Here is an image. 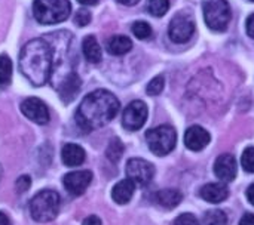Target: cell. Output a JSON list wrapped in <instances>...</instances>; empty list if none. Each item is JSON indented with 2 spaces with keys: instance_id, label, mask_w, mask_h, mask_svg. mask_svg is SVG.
Segmentation results:
<instances>
[{
  "instance_id": "obj_1",
  "label": "cell",
  "mask_w": 254,
  "mask_h": 225,
  "mask_svg": "<svg viewBox=\"0 0 254 225\" xmlns=\"http://www.w3.org/2000/svg\"><path fill=\"white\" fill-rule=\"evenodd\" d=\"M119 107L121 104L112 92L106 89L94 90L82 99L74 116L76 123L85 132L103 128L115 119Z\"/></svg>"
},
{
  "instance_id": "obj_2",
  "label": "cell",
  "mask_w": 254,
  "mask_h": 225,
  "mask_svg": "<svg viewBox=\"0 0 254 225\" xmlns=\"http://www.w3.org/2000/svg\"><path fill=\"white\" fill-rule=\"evenodd\" d=\"M54 52L45 39H34L24 45L19 53V70L34 86H42L51 80Z\"/></svg>"
},
{
  "instance_id": "obj_3",
  "label": "cell",
  "mask_w": 254,
  "mask_h": 225,
  "mask_svg": "<svg viewBox=\"0 0 254 225\" xmlns=\"http://www.w3.org/2000/svg\"><path fill=\"white\" fill-rule=\"evenodd\" d=\"M71 4L68 0H34L33 13L40 24H58L70 16Z\"/></svg>"
},
{
  "instance_id": "obj_4",
  "label": "cell",
  "mask_w": 254,
  "mask_h": 225,
  "mask_svg": "<svg viewBox=\"0 0 254 225\" xmlns=\"http://www.w3.org/2000/svg\"><path fill=\"white\" fill-rule=\"evenodd\" d=\"M60 212V196L52 190L37 193L30 202L31 218L37 223H51Z\"/></svg>"
},
{
  "instance_id": "obj_5",
  "label": "cell",
  "mask_w": 254,
  "mask_h": 225,
  "mask_svg": "<svg viewBox=\"0 0 254 225\" xmlns=\"http://www.w3.org/2000/svg\"><path fill=\"white\" fill-rule=\"evenodd\" d=\"M146 139H147L149 148L153 154L165 156L174 150L176 142H177V134L171 126L162 125V126L150 129L146 134Z\"/></svg>"
},
{
  "instance_id": "obj_6",
  "label": "cell",
  "mask_w": 254,
  "mask_h": 225,
  "mask_svg": "<svg viewBox=\"0 0 254 225\" xmlns=\"http://www.w3.org/2000/svg\"><path fill=\"white\" fill-rule=\"evenodd\" d=\"M231 16V6L226 0H208L204 4V19L213 31H225Z\"/></svg>"
},
{
  "instance_id": "obj_7",
  "label": "cell",
  "mask_w": 254,
  "mask_h": 225,
  "mask_svg": "<svg viewBox=\"0 0 254 225\" xmlns=\"http://www.w3.org/2000/svg\"><path fill=\"white\" fill-rule=\"evenodd\" d=\"M193 33H195V22L189 15L177 13L171 19L170 27H168V36L174 43L182 45V43L189 42Z\"/></svg>"
},
{
  "instance_id": "obj_8",
  "label": "cell",
  "mask_w": 254,
  "mask_h": 225,
  "mask_svg": "<svg viewBox=\"0 0 254 225\" xmlns=\"http://www.w3.org/2000/svg\"><path fill=\"white\" fill-rule=\"evenodd\" d=\"M127 175L137 185H147L153 180L155 168L144 159H129L127 163Z\"/></svg>"
},
{
  "instance_id": "obj_9",
  "label": "cell",
  "mask_w": 254,
  "mask_h": 225,
  "mask_svg": "<svg viewBox=\"0 0 254 225\" xmlns=\"http://www.w3.org/2000/svg\"><path fill=\"white\" fill-rule=\"evenodd\" d=\"M147 120V105L143 101H132L122 114V125L127 131H138Z\"/></svg>"
},
{
  "instance_id": "obj_10",
  "label": "cell",
  "mask_w": 254,
  "mask_h": 225,
  "mask_svg": "<svg viewBox=\"0 0 254 225\" xmlns=\"http://www.w3.org/2000/svg\"><path fill=\"white\" fill-rule=\"evenodd\" d=\"M22 114L37 125H46L49 122V111L46 104L39 98H27L21 104Z\"/></svg>"
},
{
  "instance_id": "obj_11",
  "label": "cell",
  "mask_w": 254,
  "mask_h": 225,
  "mask_svg": "<svg viewBox=\"0 0 254 225\" xmlns=\"http://www.w3.org/2000/svg\"><path fill=\"white\" fill-rule=\"evenodd\" d=\"M92 181V174L89 171H74L63 178L64 188L71 194V196H80L85 193V190L89 187Z\"/></svg>"
},
{
  "instance_id": "obj_12",
  "label": "cell",
  "mask_w": 254,
  "mask_h": 225,
  "mask_svg": "<svg viewBox=\"0 0 254 225\" xmlns=\"http://www.w3.org/2000/svg\"><path fill=\"white\" fill-rule=\"evenodd\" d=\"M55 88H57V90H58L60 98L63 99V102L68 104V102H71V101L77 96V93L80 92L82 80H80V77H79L74 71H71V73H68V74L55 86Z\"/></svg>"
},
{
  "instance_id": "obj_13",
  "label": "cell",
  "mask_w": 254,
  "mask_h": 225,
  "mask_svg": "<svg viewBox=\"0 0 254 225\" xmlns=\"http://www.w3.org/2000/svg\"><path fill=\"white\" fill-rule=\"evenodd\" d=\"M214 174L223 182H231L237 177V162L231 154H222L214 162Z\"/></svg>"
},
{
  "instance_id": "obj_14",
  "label": "cell",
  "mask_w": 254,
  "mask_h": 225,
  "mask_svg": "<svg viewBox=\"0 0 254 225\" xmlns=\"http://www.w3.org/2000/svg\"><path fill=\"white\" fill-rule=\"evenodd\" d=\"M210 134L201 126H190L185 134V144L192 151H201L210 144Z\"/></svg>"
},
{
  "instance_id": "obj_15",
  "label": "cell",
  "mask_w": 254,
  "mask_h": 225,
  "mask_svg": "<svg viewBox=\"0 0 254 225\" xmlns=\"http://www.w3.org/2000/svg\"><path fill=\"white\" fill-rule=\"evenodd\" d=\"M201 197L210 203H220L223 200L228 199L229 196V190L225 184H220V182H211V184H207L201 188L199 191Z\"/></svg>"
},
{
  "instance_id": "obj_16",
  "label": "cell",
  "mask_w": 254,
  "mask_h": 225,
  "mask_svg": "<svg viewBox=\"0 0 254 225\" xmlns=\"http://www.w3.org/2000/svg\"><path fill=\"white\" fill-rule=\"evenodd\" d=\"M85 150L77 144H65L61 150V159L65 166L76 168L85 162Z\"/></svg>"
},
{
  "instance_id": "obj_17",
  "label": "cell",
  "mask_w": 254,
  "mask_h": 225,
  "mask_svg": "<svg viewBox=\"0 0 254 225\" xmlns=\"http://www.w3.org/2000/svg\"><path fill=\"white\" fill-rule=\"evenodd\" d=\"M134 191H135V182L131 181L129 178L128 180H122V181H119L113 187V190H112V199L118 205H125V203H128L132 199Z\"/></svg>"
},
{
  "instance_id": "obj_18",
  "label": "cell",
  "mask_w": 254,
  "mask_h": 225,
  "mask_svg": "<svg viewBox=\"0 0 254 225\" xmlns=\"http://www.w3.org/2000/svg\"><path fill=\"white\" fill-rule=\"evenodd\" d=\"M106 49L110 55H116V56H121V55H125L128 53L131 49H132V42L129 37L127 36H112L107 43H106Z\"/></svg>"
},
{
  "instance_id": "obj_19",
  "label": "cell",
  "mask_w": 254,
  "mask_h": 225,
  "mask_svg": "<svg viewBox=\"0 0 254 225\" xmlns=\"http://www.w3.org/2000/svg\"><path fill=\"white\" fill-rule=\"evenodd\" d=\"M182 200H183V194L176 188H167V190H161L156 193V203H159L162 208H167V209L177 208Z\"/></svg>"
},
{
  "instance_id": "obj_20",
  "label": "cell",
  "mask_w": 254,
  "mask_h": 225,
  "mask_svg": "<svg viewBox=\"0 0 254 225\" xmlns=\"http://www.w3.org/2000/svg\"><path fill=\"white\" fill-rule=\"evenodd\" d=\"M82 52L85 55V58L92 62V64H98L101 61V47L100 43L97 42V39L94 36H86L82 42Z\"/></svg>"
},
{
  "instance_id": "obj_21",
  "label": "cell",
  "mask_w": 254,
  "mask_h": 225,
  "mask_svg": "<svg viewBox=\"0 0 254 225\" xmlns=\"http://www.w3.org/2000/svg\"><path fill=\"white\" fill-rule=\"evenodd\" d=\"M12 79V61L7 55H0V86H6Z\"/></svg>"
},
{
  "instance_id": "obj_22",
  "label": "cell",
  "mask_w": 254,
  "mask_h": 225,
  "mask_svg": "<svg viewBox=\"0 0 254 225\" xmlns=\"http://www.w3.org/2000/svg\"><path fill=\"white\" fill-rule=\"evenodd\" d=\"M228 224V217L225 215L223 211L219 209H213L208 211L204 218H202V224L201 225H226Z\"/></svg>"
},
{
  "instance_id": "obj_23",
  "label": "cell",
  "mask_w": 254,
  "mask_h": 225,
  "mask_svg": "<svg viewBox=\"0 0 254 225\" xmlns=\"http://www.w3.org/2000/svg\"><path fill=\"white\" fill-rule=\"evenodd\" d=\"M124 144L121 142V139L119 138H113L110 142H109V147H107V150H106V156H107V159L110 160V162H113V163H116L121 157H122V154H124Z\"/></svg>"
},
{
  "instance_id": "obj_24",
  "label": "cell",
  "mask_w": 254,
  "mask_h": 225,
  "mask_svg": "<svg viewBox=\"0 0 254 225\" xmlns=\"http://www.w3.org/2000/svg\"><path fill=\"white\" fill-rule=\"evenodd\" d=\"M147 9L153 16H164L170 9V0H149Z\"/></svg>"
},
{
  "instance_id": "obj_25",
  "label": "cell",
  "mask_w": 254,
  "mask_h": 225,
  "mask_svg": "<svg viewBox=\"0 0 254 225\" xmlns=\"http://www.w3.org/2000/svg\"><path fill=\"white\" fill-rule=\"evenodd\" d=\"M132 33L137 39L146 40L152 36V27L146 21H137L132 24Z\"/></svg>"
},
{
  "instance_id": "obj_26",
  "label": "cell",
  "mask_w": 254,
  "mask_h": 225,
  "mask_svg": "<svg viewBox=\"0 0 254 225\" xmlns=\"http://www.w3.org/2000/svg\"><path fill=\"white\" fill-rule=\"evenodd\" d=\"M164 85H165L164 77H162V76H156V77H153V79L149 82L146 90H147V93H149L150 96H156V95H159V93L162 92Z\"/></svg>"
},
{
  "instance_id": "obj_27",
  "label": "cell",
  "mask_w": 254,
  "mask_h": 225,
  "mask_svg": "<svg viewBox=\"0 0 254 225\" xmlns=\"http://www.w3.org/2000/svg\"><path fill=\"white\" fill-rule=\"evenodd\" d=\"M241 163H243L244 171L254 174V147H247L244 150L243 157H241Z\"/></svg>"
},
{
  "instance_id": "obj_28",
  "label": "cell",
  "mask_w": 254,
  "mask_h": 225,
  "mask_svg": "<svg viewBox=\"0 0 254 225\" xmlns=\"http://www.w3.org/2000/svg\"><path fill=\"white\" fill-rule=\"evenodd\" d=\"M91 22V13L86 9H79L74 15V24L77 27H85Z\"/></svg>"
},
{
  "instance_id": "obj_29",
  "label": "cell",
  "mask_w": 254,
  "mask_h": 225,
  "mask_svg": "<svg viewBox=\"0 0 254 225\" xmlns=\"http://www.w3.org/2000/svg\"><path fill=\"white\" fill-rule=\"evenodd\" d=\"M174 225H199V221L192 214H183L176 218Z\"/></svg>"
},
{
  "instance_id": "obj_30",
  "label": "cell",
  "mask_w": 254,
  "mask_h": 225,
  "mask_svg": "<svg viewBox=\"0 0 254 225\" xmlns=\"http://www.w3.org/2000/svg\"><path fill=\"white\" fill-rule=\"evenodd\" d=\"M30 185H31V180H30V177L24 175V177H19V178L16 180L15 188H16V191L21 194V193H25V191L30 188Z\"/></svg>"
},
{
  "instance_id": "obj_31",
  "label": "cell",
  "mask_w": 254,
  "mask_h": 225,
  "mask_svg": "<svg viewBox=\"0 0 254 225\" xmlns=\"http://www.w3.org/2000/svg\"><path fill=\"white\" fill-rule=\"evenodd\" d=\"M82 225H101V220L98 217H95V215H91V217L83 220Z\"/></svg>"
},
{
  "instance_id": "obj_32",
  "label": "cell",
  "mask_w": 254,
  "mask_h": 225,
  "mask_svg": "<svg viewBox=\"0 0 254 225\" xmlns=\"http://www.w3.org/2000/svg\"><path fill=\"white\" fill-rule=\"evenodd\" d=\"M246 27H247V33H249V36H250V37H253V39H254V13H253V15H250V16H249V19H247V24H246Z\"/></svg>"
},
{
  "instance_id": "obj_33",
  "label": "cell",
  "mask_w": 254,
  "mask_h": 225,
  "mask_svg": "<svg viewBox=\"0 0 254 225\" xmlns=\"http://www.w3.org/2000/svg\"><path fill=\"white\" fill-rule=\"evenodd\" d=\"M240 225H254V215L253 214H246L241 221H240Z\"/></svg>"
},
{
  "instance_id": "obj_34",
  "label": "cell",
  "mask_w": 254,
  "mask_h": 225,
  "mask_svg": "<svg viewBox=\"0 0 254 225\" xmlns=\"http://www.w3.org/2000/svg\"><path fill=\"white\" fill-rule=\"evenodd\" d=\"M247 199L252 205H254V184H252L247 190Z\"/></svg>"
},
{
  "instance_id": "obj_35",
  "label": "cell",
  "mask_w": 254,
  "mask_h": 225,
  "mask_svg": "<svg viewBox=\"0 0 254 225\" xmlns=\"http://www.w3.org/2000/svg\"><path fill=\"white\" fill-rule=\"evenodd\" d=\"M121 4H125V6H134V4H137L140 0H118Z\"/></svg>"
},
{
  "instance_id": "obj_36",
  "label": "cell",
  "mask_w": 254,
  "mask_h": 225,
  "mask_svg": "<svg viewBox=\"0 0 254 225\" xmlns=\"http://www.w3.org/2000/svg\"><path fill=\"white\" fill-rule=\"evenodd\" d=\"M0 225H10L9 218H7L3 212H0Z\"/></svg>"
},
{
  "instance_id": "obj_37",
  "label": "cell",
  "mask_w": 254,
  "mask_h": 225,
  "mask_svg": "<svg viewBox=\"0 0 254 225\" xmlns=\"http://www.w3.org/2000/svg\"><path fill=\"white\" fill-rule=\"evenodd\" d=\"M80 4H85V6H92V4H97L98 0H77Z\"/></svg>"
},
{
  "instance_id": "obj_38",
  "label": "cell",
  "mask_w": 254,
  "mask_h": 225,
  "mask_svg": "<svg viewBox=\"0 0 254 225\" xmlns=\"http://www.w3.org/2000/svg\"><path fill=\"white\" fill-rule=\"evenodd\" d=\"M0 177H1V166H0Z\"/></svg>"
},
{
  "instance_id": "obj_39",
  "label": "cell",
  "mask_w": 254,
  "mask_h": 225,
  "mask_svg": "<svg viewBox=\"0 0 254 225\" xmlns=\"http://www.w3.org/2000/svg\"><path fill=\"white\" fill-rule=\"evenodd\" d=\"M250 1H254V0H250Z\"/></svg>"
}]
</instances>
